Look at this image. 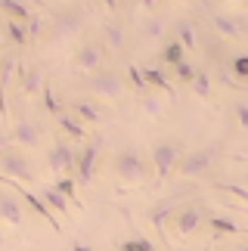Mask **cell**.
I'll return each mask as SVG.
<instances>
[{
	"label": "cell",
	"instance_id": "obj_28",
	"mask_svg": "<svg viewBox=\"0 0 248 251\" xmlns=\"http://www.w3.org/2000/svg\"><path fill=\"white\" fill-rule=\"evenodd\" d=\"M118 251H158V248L152 245L146 236H133V239H124V242H118Z\"/></svg>",
	"mask_w": 248,
	"mask_h": 251
},
{
	"label": "cell",
	"instance_id": "obj_38",
	"mask_svg": "<svg viewBox=\"0 0 248 251\" xmlns=\"http://www.w3.org/2000/svg\"><path fill=\"white\" fill-rule=\"evenodd\" d=\"M221 189H223V192H230V196H236L239 201H248V189H242V186H233V183H221Z\"/></svg>",
	"mask_w": 248,
	"mask_h": 251
},
{
	"label": "cell",
	"instance_id": "obj_3",
	"mask_svg": "<svg viewBox=\"0 0 248 251\" xmlns=\"http://www.w3.org/2000/svg\"><path fill=\"white\" fill-rule=\"evenodd\" d=\"M180 146L177 143H171V140H158L155 146H152V165H155V177L158 183H165L171 174H174L180 168Z\"/></svg>",
	"mask_w": 248,
	"mask_h": 251
},
{
	"label": "cell",
	"instance_id": "obj_15",
	"mask_svg": "<svg viewBox=\"0 0 248 251\" xmlns=\"http://www.w3.org/2000/svg\"><path fill=\"white\" fill-rule=\"evenodd\" d=\"M19 90H22L25 96L44 90V75H41L37 65H19Z\"/></svg>",
	"mask_w": 248,
	"mask_h": 251
},
{
	"label": "cell",
	"instance_id": "obj_39",
	"mask_svg": "<svg viewBox=\"0 0 248 251\" xmlns=\"http://www.w3.org/2000/svg\"><path fill=\"white\" fill-rule=\"evenodd\" d=\"M223 251H248V245H245V242H239V245H226Z\"/></svg>",
	"mask_w": 248,
	"mask_h": 251
},
{
	"label": "cell",
	"instance_id": "obj_19",
	"mask_svg": "<svg viewBox=\"0 0 248 251\" xmlns=\"http://www.w3.org/2000/svg\"><path fill=\"white\" fill-rule=\"evenodd\" d=\"M161 62L171 65V69H177V65L186 62V47L177 41V37H171V41L161 47Z\"/></svg>",
	"mask_w": 248,
	"mask_h": 251
},
{
	"label": "cell",
	"instance_id": "obj_30",
	"mask_svg": "<svg viewBox=\"0 0 248 251\" xmlns=\"http://www.w3.org/2000/svg\"><path fill=\"white\" fill-rule=\"evenodd\" d=\"M230 72L236 81H248V53H236L230 59Z\"/></svg>",
	"mask_w": 248,
	"mask_h": 251
},
{
	"label": "cell",
	"instance_id": "obj_23",
	"mask_svg": "<svg viewBox=\"0 0 248 251\" xmlns=\"http://www.w3.org/2000/svg\"><path fill=\"white\" fill-rule=\"evenodd\" d=\"M208 226H211L214 236H236L239 233V226H236L230 217H223V214H208Z\"/></svg>",
	"mask_w": 248,
	"mask_h": 251
},
{
	"label": "cell",
	"instance_id": "obj_41",
	"mask_svg": "<svg viewBox=\"0 0 248 251\" xmlns=\"http://www.w3.org/2000/svg\"><path fill=\"white\" fill-rule=\"evenodd\" d=\"M0 44H3V34H0Z\"/></svg>",
	"mask_w": 248,
	"mask_h": 251
},
{
	"label": "cell",
	"instance_id": "obj_21",
	"mask_svg": "<svg viewBox=\"0 0 248 251\" xmlns=\"http://www.w3.org/2000/svg\"><path fill=\"white\" fill-rule=\"evenodd\" d=\"M3 37H6L9 44H16V47H25L28 41H31L28 25H22V22H6V25H3Z\"/></svg>",
	"mask_w": 248,
	"mask_h": 251
},
{
	"label": "cell",
	"instance_id": "obj_25",
	"mask_svg": "<svg viewBox=\"0 0 248 251\" xmlns=\"http://www.w3.org/2000/svg\"><path fill=\"white\" fill-rule=\"evenodd\" d=\"M102 41H106V47H112V50H121L124 47V25L118 22H109V25H102Z\"/></svg>",
	"mask_w": 248,
	"mask_h": 251
},
{
	"label": "cell",
	"instance_id": "obj_34",
	"mask_svg": "<svg viewBox=\"0 0 248 251\" xmlns=\"http://www.w3.org/2000/svg\"><path fill=\"white\" fill-rule=\"evenodd\" d=\"M174 75H177V81H180V84H193V81H196V75H198V69H196L193 62H183V65H177V69H174Z\"/></svg>",
	"mask_w": 248,
	"mask_h": 251
},
{
	"label": "cell",
	"instance_id": "obj_12",
	"mask_svg": "<svg viewBox=\"0 0 248 251\" xmlns=\"http://www.w3.org/2000/svg\"><path fill=\"white\" fill-rule=\"evenodd\" d=\"M211 25H214V31L223 34V37H242V34H248V19H245V16L214 13V16H211Z\"/></svg>",
	"mask_w": 248,
	"mask_h": 251
},
{
	"label": "cell",
	"instance_id": "obj_27",
	"mask_svg": "<svg viewBox=\"0 0 248 251\" xmlns=\"http://www.w3.org/2000/svg\"><path fill=\"white\" fill-rule=\"evenodd\" d=\"M56 189H59L69 201H74V205L81 208V201H78V180H74V177H59V180H56Z\"/></svg>",
	"mask_w": 248,
	"mask_h": 251
},
{
	"label": "cell",
	"instance_id": "obj_16",
	"mask_svg": "<svg viewBox=\"0 0 248 251\" xmlns=\"http://www.w3.org/2000/svg\"><path fill=\"white\" fill-rule=\"evenodd\" d=\"M69 109H72V115H74L78 121H93V124H99L102 118H106L102 105H99V102H93V100H74Z\"/></svg>",
	"mask_w": 248,
	"mask_h": 251
},
{
	"label": "cell",
	"instance_id": "obj_29",
	"mask_svg": "<svg viewBox=\"0 0 248 251\" xmlns=\"http://www.w3.org/2000/svg\"><path fill=\"white\" fill-rule=\"evenodd\" d=\"M143 34H146L149 41H158V37L165 34V19H161V16H149L146 22H143Z\"/></svg>",
	"mask_w": 248,
	"mask_h": 251
},
{
	"label": "cell",
	"instance_id": "obj_33",
	"mask_svg": "<svg viewBox=\"0 0 248 251\" xmlns=\"http://www.w3.org/2000/svg\"><path fill=\"white\" fill-rule=\"evenodd\" d=\"M127 81H130L133 90H140V96L149 90V87H146V78H143V69H137V65H127Z\"/></svg>",
	"mask_w": 248,
	"mask_h": 251
},
{
	"label": "cell",
	"instance_id": "obj_20",
	"mask_svg": "<svg viewBox=\"0 0 248 251\" xmlns=\"http://www.w3.org/2000/svg\"><path fill=\"white\" fill-rule=\"evenodd\" d=\"M41 199L47 201V208H56L62 217L72 211V208H69V199H65V196H62V192L56 189V186H41Z\"/></svg>",
	"mask_w": 248,
	"mask_h": 251
},
{
	"label": "cell",
	"instance_id": "obj_32",
	"mask_svg": "<svg viewBox=\"0 0 248 251\" xmlns=\"http://www.w3.org/2000/svg\"><path fill=\"white\" fill-rule=\"evenodd\" d=\"M140 102H143V109H146V115H161V109H165V105H161V100L152 90H146L140 96Z\"/></svg>",
	"mask_w": 248,
	"mask_h": 251
},
{
	"label": "cell",
	"instance_id": "obj_9",
	"mask_svg": "<svg viewBox=\"0 0 248 251\" xmlns=\"http://www.w3.org/2000/svg\"><path fill=\"white\" fill-rule=\"evenodd\" d=\"M74 165H78V149L65 140L53 143L50 152H47V168L56 174H65V171H74Z\"/></svg>",
	"mask_w": 248,
	"mask_h": 251
},
{
	"label": "cell",
	"instance_id": "obj_26",
	"mask_svg": "<svg viewBox=\"0 0 248 251\" xmlns=\"http://www.w3.org/2000/svg\"><path fill=\"white\" fill-rule=\"evenodd\" d=\"M174 31H177L174 37H177V41H180V44L186 47V50H196V44H198V41H196V25L189 22V19H180Z\"/></svg>",
	"mask_w": 248,
	"mask_h": 251
},
{
	"label": "cell",
	"instance_id": "obj_11",
	"mask_svg": "<svg viewBox=\"0 0 248 251\" xmlns=\"http://www.w3.org/2000/svg\"><path fill=\"white\" fill-rule=\"evenodd\" d=\"M81 25H84V19L78 9H59L53 16V41H65V37L78 34Z\"/></svg>",
	"mask_w": 248,
	"mask_h": 251
},
{
	"label": "cell",
	"instance_id": "obj_4",
	"mask_svg": "<svg viewBox=\"0 0 248 251\" xmlns=\"http://www.w3.org/2000/svg\"><path fill=\"white\" fill-rule=\"evenodd\" d=\"M87 93H93V96H102V100H118V96L124 93V78L118 72H97V75H90L87 78Z\"/></svg>",
	"mask_w": 248,
	"mask_h": 251
},
{
	"label": "cell",
	"instance_id": "obj_8",
	"mask_svg": "<svg viewBox=\"0 0 248 251\" xmlns=\"http://www.w3.org/2000/svg\"><path fill=\"white\" fill-rule=\"evenodd\" d=\"M211 161H214V152H211V149L186 152V155L180 158L177 174H180V177H186V180H193V177H205V174L211 171Z\"/></svg>",
	"mask_w": 248,
	"mask_h": 251
},
{
	"label": "cell",
	"instance_id": "obj_40",
	"mask_svg": "<svg viewBox=\"0 0 248 251\" xmlns=\"http://www.w3.org/2000/svg\"><path fill=\"white\" fill-rule=\"evenodd\" d=\"M72 251H93V248H90V245H84V242H74Z\"/></svg>",
	"mask_w": 248,
	"mask_h": 251
},
{
	"label": "cell",
	"instance_id": "obj_18",
	"mask_svg": "<svg viewBox=\"0 0 248 251\" xmlns=\"http://www.w3.org/2000/svg\"><path fill=\"white\" fill-rule=\"evenodd\" d=\"M0 13L6 16V22H22V25H28L34 19L31 6H28V3H19V0H3V3H0Z\"/></svg>",
	"mask_w": 248,
	"mask_h": 251
},
{
	"label": "cell",
	"instance_id": "obj_10",
	"mask_svg": "<svg viewBox=\"0 0 248 251\" xmlns=\"http://www.w3.org/2000/svg\"><path fill=\"white\" fill-rule=\"evenodd\" d=\"M97 165H99V140L97 143H84L78 149V165H74V174H78V183H90L93 174H97Z\"/></svg>",
	"mask_w": 248,
	"mask_h": 251
},
{
	"label": "cell",
	"instance_id": "obj_5",
	"mask_svg": "<svg viewBox=\"0 0 248 251\" xmlns=\"http://www.w3.org/2000/svg\"><path fill=\"white\" fill-rule=\"evenodd\" d=\"M102 62H106V44L99 41H84L78 50H74V69L97 75L102 72Z\"/></svg>",
	"mask_w": 248,
	"mask_h": 251
},
{
	"label": "cell",
	"instance_id": "obj_17",
	"mask_svg": "<svg viewBox=\"0 0 248 251\" xmlns=\"http://www.w3.org/2000/svg\"><path fill=\"white\" fill-rule=\"evenodd\" d=\"M13 75H19V62L13 56L0 59V115L6 118V84L13 81Z\"/></svg>",
	"mask_w": 248,
	"mask_h": 251
},
{
	"label": "cell",
	"instance_id": "obj_14",
	"mask_svg": "<svg viewBox=\"0 0 248 251\" xmlns=\"http://www.w3.org/2000/svg\"><path fill=\"white\" fill-rule=\"evenodd\" d=\"M0 220H6L9 226H22L25 224L22 199L13 196V192H0Z\"/></svg>",
	"mask_w": 248,
	"mask_h": 251
},
{
	"label": "cell",
	"instance_id": "obj_24",
	"mask_svg": "<svg viewBox=\"0 0 248 251\" xmlns=\"http://www.w3.org/2000/svg\"><path fill=\"white\" fill-rule=\"evenodd\" d=\"M143 78H146V87H155V90H161V93H168L171 100H174V87L168 84V78H165V72H158V69H143Z\"/></svg>",
	"mask_w": 248,
	"mask_h": 251
},
{
	"label": "cell",
	"instance_id": "obj_35",
	"mask_svg": "<svg viewBox=\"0 0 248 251\" xmlns=\"http://www.w3.org/2000/svg\"><path fill=\"white\" fill-rule=\"evenodd\" d=\"M171 214V201H165V205H158V208H152L149 211V220L155 224L158 229H165V217Z\"/></svg>",
	"mask_w": 248,
	"mask_h": 251
},
{
	"label": "cell",
	"instance_id": "obj_31",
	"mask_svg": "<svg viewBox=\"0 0 248 251\" xmlns=\"http://www.w3.org/2000/svg\"><path fill=\"white\" fill-rule=\"evenodd\" d=\"M44 105H47V112H50V115H56V118H59V115H65V109H62V105H59V100H56V93H53V87L50 84H44Z\"/></svg>",
	"mask_w": 248,
	"mask_h": 251
},
{
	"label": "cell",
	"instance_id": "obj_2",
	"mask_svg": "<svg viewBox=\"0 0 248 251\" xmlns=\"http://www.w3.org/2000/svg\"><path fill=\"white\" fill-rule=\"evenodd\" d=\"M112 171H115L124 183H143L149 177V165L137 149H121L118 155L112 158Z\"/></svg>",
	"mask_w": 248,
	"mask_h": 251
},
{
	"label": "cell",
	"instance_id": "obj_22",
	"mask_svg": "<svg viewBox=\"0 0 248 251\" xmlns=\"http://www.w3.org/2000/svg\"><path fill=\"white\" fill-rule=\"evenodd\" d=\"M56 121H59V127H62L65 133H69L72 140H87V130H84V124H81L78 118H74L72 112H65V115H59V118H56Z\"/></svg>",
	"mask_w": 248,
	"mask_h": 251
},
{
	"label": "cell",
	"instance_id": "obj_13",
	"mask_svg": "<svg viewBox=\"0 0 248 251\" xmlns=\"http://www.w3.org/2000/svg\"><path fill=\"white\" fill-rule=\"evenodd\" d=\"M41 127H37L34 121H28V118H19L16 124H13V143L19 149H34V146H41Z\"/></svg>",
	"mask_w": 248,
	"mask_h": 251
},
{
	"label": "cell",
	"instance_id": "obj_7",
	"mask_svg": "<svg viewBox=\"0 0 248 251\" xmlns=\"http://www.w3.org/2000/svg\"><path fill=\"white\" fill-rule=\"evenodd\" d=\"M6 183H9V189H13V192H16V196H19V199H22V201H25V205H28V208H31V211H34V214H37V217H44V220H47V224H50V226L56 229V233H62V224H59V220H56V214H53V211H50V208H47V201H44L41 196H37V192H31V189H25V186H22V183H16V180H6Z\"/></svg>",
	"mask_w": 248,
	"mask_h": 251
},
{
	"label": "cell",
	"instance_id": "obj_37",
	"mask_svg": "<svg viewBox=\"0 0 248 251\" xmlns=\"http://www.w3.org/2000/svg\"><path fill=\"white\" fill-rule=\"evenodd\" d=\"M233 109H236V121H239V127L248 130V102H236Z\"/></svg>",
	"mask_w": 248,
	"mask_h": 251
},
{
	"label": "cell",
	"instance_id": "obj_1",
	"mask_svg": "<svg viewBox=\"0 0 248 251\" xmlns=\"http://www.w3.org/2000/svg\"><path fill=\"white\" fill-rule=\"evenodd\" d=\"M0 174H3L6 180H25V183H34V177H37L28 152L19 149V146H3L0 149Z\"/></svg>",
	"mask_w": 248,
	"mask_h": 251
},
{
	"label": "cell",
	"instance_id": "obj_36",
	"mask_svg": "<svg viewBox=\"0 0 248 251\" xmlns=\"http://www.w3.org/2000/svg\"><path fill=\"white\" fill-rule=\"evenodd\" d=\"M189 87H193L198 96H211V81H208V75H205V72H198V75H196V81L189 84Z\"/></svg>",
	"mask_w": 248,
	"mask_h": 251
},
{
	"label": "cell",
	"instance_id": "obj_6",
	"mask_svg": "<svg viewBox=\"0 0 248 251\" xmlns=\"http://www.w3.org/2000/svg\"><path fill=\"white\" fill-rule=\"evenodd\" d=\"M205 224H208V211H205L202 205H196V201L183 205V208L174 214V226H177L180 236H196Z\"/></svg>",
	"mask_w": 248,
	"mask_h": 251
}]
</instances>
